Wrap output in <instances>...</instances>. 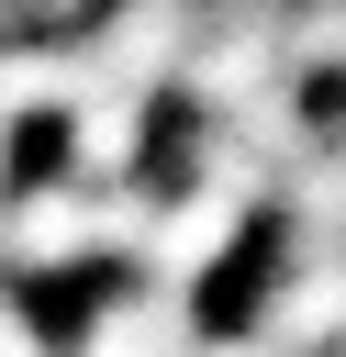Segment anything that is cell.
<instances>
[{
    "label": "cell",
    "instance_id": "obj_4",
    "mask_svg": "<svg viewBox=\"0 0 346 357\" xmlns=\"http://www.w3.org/2000/svg\"><path fill=\"white\" fill-rule=\"evenodd\" d=\"M190 346H201L190 335V290L179 279H134V290H112L89 312V335L67 357H190Z\"/></svg>",
    "mask_w": 346,
    "mask_h": 357
},
{
    "label": "cell",
    "instance_id": "obj_3",
    "mask_svg": "<svg viewBox=\"0 0 346 357\" xmlns=\"http://www.w3.org/2000/svg\"><path fill=\"white\" fill-rule=\"evenodd\" d=\"M78 257H100L89 245V178H33V190H11L0 201V268H78Z\"/></svg>",
    "mask_w": 346,
    "mask_h": 357
},
{
    "label": "cell",
    "instance_id": "obj_1",
    "mask_svg": "<svg viewBox=\"0 0 346 357\" xmlns=\"http://www.w3.org/2000/svg\"><path fill=\"white\" fill-rule=\"evenodd\" d=\"M257 335L290 346V357H324V346L346 335V245L290 234V268H279V290L257 301Z\"/></svg>",
    "mask_w": 346,
    "mask_h": 357
},
{
    "label": "cell",
    "instance_id": "obj_6",
    "mask_svg": "<svg viewBox=\"0 0 346 357\" xmlns=\"http://www.w3.org/2000/svg\"><path fill=\"white\" fill-rule=\"evenodd\" d=\"M324 357H346V335H335V346H324Z\"/></svg>",
    "mask_w": 346,
    "mask_h": 357
},
{
    "label": "cell",
    "instance_id": "obj_5",
    "mask_svg": "<svg viewBox=\"0 0 346 357\" xmlns=\"http://www.w3.org/2000/svg\"><path fill=\"white\" fill-rule=\"evenodd\" d=\"M190 357H290V346H268V335H257V324H234V335H201V346H190Z\"/></svg>",
    "mask_w": 346,
    "mask_h": 357
},
{
    "label": "cell",
    "instance_id": "obj_2",
    "mask_svg": "<svg viewBox=\"0 0 346 357\" xmlns=\"http://www.w3.org/2000/svg\"><path fill=\"white\" fill-rule=\"evenodd\" d=\"M234 234H246V201H223V190H167V212H145V245H134V268L145 279H201V268H223L234 257Z\"/></svg>",
    "mask_w": 346,
    "mask_h": 357
}]
</instances>
